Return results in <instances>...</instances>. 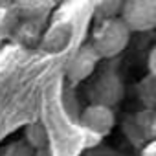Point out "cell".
I'll return each mask as SVG.
<instances>
[{"label": "cell", "mask_w": 156, "mask_h": 156, "mask_svg": "<svg viewBox=\"0 0 156 156\" xmlns=\"http://www.w3.org/2000/svg\"><path fill=\"white\" fill-rule=\"evenodd\" d=\"M130 41V31L119 20V17L98 20L92 31V48L99 55V59H112L119 55Z\"/></svg>", "instance_id": "obj_1"}, {"label": "cell", "mask_w": 156, "mask_h": 156, "mask_svg": "<svg viewBox=\"0 0 156 156\" xmlns=\"http://www.w3.org/2000/svg\"><path fill=\"white\" fill-rule=\"evenodd\" d=\"M119 20L132 31H151L156 26V0H123Z\"/></svg>", "instance_id": "obj_2"}, {"label": "cell", "mask_w": 156, "mask_h": 156, "mask_svg": "<svg viewBox=\"0 0 156 156\" xmlns=\"http://www.w3.org/2000/svg\"><path fill=\"white\" fill-rule=\"evenodd\" d=\"M99 62V55L96 53V50L92 48V44H85L83 48H79L73 57L70 59L68 66H66V77L68 81L77 85L94 73L96 66Z\"/></svg>", "instance_id": "obj_3"}, {"label": "cell", "mask_w": 156, "mask_h": 156, "mask_svg": "<svg viewBox=\"0 0 156 156\" xmlns=\"http://www.w3.org/2000/svg\"><path fill=\"white\" fill-rule=\"evenodd\" d=\"M81 125L94 134L107 136L116 125V114L112 107L92 103L81 112Z\"/></svg>", "instance_id": "obj_4"}, {"label": "cell", "mask_w": 156, "mask_h": 156, "mask_svg": "<svg viewBox=\"0 0 156 156\" xmlns=\"http://www.w3.org/2000/svg\"><path fill=\"white\" fill-rule=\"evenodd\" d=\"M96 103L98 105H105V107H110L114 103H118L123 96V87L119 83V79L116 75H103L101 79L96 83Z\"/></svg>", "instance_id": "obj_5"}, {"label": "cell", "mask_w": 156, "mask_h": 156, "mask_svg": "<svg viewBox=\"0 0 156 156\" xmlns=\"http://www.w3.org/2000/svg\"><path fill=\"white\" fill-rule=\"evenodd\" d=\"M22 141L33 151L50 149V136H48V130H46L44 123H41V121L30 123L24 130V140Z\"/></svg>", "instance_id": "obj_6"}, {"label": "cell", "mask_w": 156, "mask_h": 156, "mask_svg": "<svg viewBox=\"0 0 156 156\" xmlns=\"http://www.w3.org/2000/svg\"><path fill=\"white\" fill-rule=\"evenodd\" d=\"M19 9L15 0H0V37L11 33L19 24Z\"/></svg>", "instance_id": "obj_7"}, {"label": "cell", "mask_w": 156, "mask_h": 156, "mask_svg": "<svg viewBox=\"0 0 156 156\" xmlns=\"http://www.w3.org/2000/svg\"><path fill=\"white\" fill-rule=\"evenodd\" d=\"M15 6L19 9V17L39 19L53 6V0H15Z\"/></svg>", "instance_id": "obj_8"}, {"label": "cell", "mask_w": 156, "mask_h": 156, "mask_svg": "<svg viewBox=\"0 0 156 156\" xmlns=\"http://www.w3.org/2000/svg\"><path fill=\"white\" fill-rule=\"evenodd\" d=\"M138 96L147 108H152L156 103V75H147L138 85Z\"/></svg>", "instance_id": "obj_9"}, {"label": "cell", "mask_w": 156, "mask_h": 156, "mask_svg": "<svg viewBox=\"0 0 156 156\" xmlns=\"http://www.w3.org/2000/svg\"><path fill=\"white\" fill-rule=\"evenodd\" d=\"M123 6V0H99L98 8H96V15L98 20H105V19H114L119 15Z\"/></svg>", "instance_id": "obj_10"}, {"label": "cell", "mask_w": 156, "mask_h": 156, "mask_svg": "<svg viewBox=\"0 0 156 156\" xmlns=\"http://www.w3.org/2000/svg\"><path fill=\"white\" fill-rule=\"evenodd\" d=\"M0 156H35V151L30 149L24 141H13L0 152Z\"/></svg>", "instance_id": "obj_11"}, {"label": "cell", "mask_w": 156, "mask_h": 156, "mask_svg": "<svg viewBox=\"0 0 156 156\" xmlns=\"http://www.w3.org/2000/svg\"><path fill=\"white\" fill-rule=\"evenodd\" d=\"M149 75H156V48L149 53Z\"/></svg>", "instance_id": "obj_12"}, {"label": "cell", "mask_w": 156, "mask_h": 156, "mask_svg": "<svg viewBox=\"0 0 156 156\" xmlns=\"http://www.w3.org/2000/svg\"><path fill=\"white\" fill-rule=\"evenodd\" d=\"M141 156H156V141H149L147 147L143 149Z\"/></svg>", "instance_id": "obj_13"}, {"label": "cell", "mask_w": 156, "mask_h": 156, "mask_svg": "<svg viewBox=\"0 0 156 156\" xmlns=\"http://www.w3.org/2000/svg\"><path fill=\"white\" fill-rule=\"evenodd\" d=\"M35 156H51L50 149H41V151H35Z\"/></svg>", "instance_id": "obj_14"}]
</instances>
